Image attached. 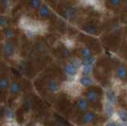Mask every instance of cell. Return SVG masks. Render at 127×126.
I'll return each instance as SVG.
<instances>
[{
	"label": "cell",
	"instance_id": "obj_5",
	"mask_svg": "<svg viewBox=\"0 0 127 126\" xmlns=\"http://www.w3.org/2000/svg\"><path fill=\"white\" fill-rule=\"evenodd\" d=\"M94 80L92 78H91L89 76H83L79 78V84L83 87H90V86L94 85Z\"/></svg>",
	"mask_w": 127,
	"mask_h": 126
},
{
	"label": "cell",
	"instance_id": "obj_25",
	"mask_svg": "<svg viewBox=\"0 0 127 126\" xmlns=\"http://www.w3.org/2000/svg\"><path fill=\"white\" fill-rule=\"evenodd\" d=\"M24 105L26 109H30L31 108V105H32V101L30 99H26L24 102Z\"/></svg>",
	"mask_w": 127,
	"mask_h": 126
},
{
	"label": "cell",
	"instance_id": "obj_11",
	"mask_svg": "<svg viewBox=\"0 0 127 126\" xmlns=\"http://www.w3.org/2000/svg\"><path fill=\"white\" fill-rule=\"evenodd\" d=\"M3 36L6 38V40H10V39H13L15 37V32L14 30L10 28V27L7 26L6 28L3 29Z\"/></svg>",
	"mask_w": 127,
	"mask_h": 126
},
{
	"label": "cell",
	"instance_id": "obj_3",
	"mask_svg": "<svg viewBox=\"0 0 127 126\" xmlns=\"http://www.w3.org/2000/svg\"><path fill=\"white\" fill-rule=\"evenodd\" d=\"M64 72L67 75V76L69 77H75L77 76V74L79 72V68H75V66H73L71 64H67L64 66Z\"/></svg>",
	"mask_w": 127,
	"mask_h": 126
},
{
	"label": "cell",
	"instance_id": "obj_1",
	"mask_svg": "<svg viewBox=\"0 0 127 126\" xmlns=\"http://www.w3.org/2000/svg\"><path fill=\"white\" fill-rule=\"evenodd\" d=\"M2 52L6 57H14L16 54V47L10 40H6L2 45Z\"/></svg>",
	"mask_w": 127,
	"mask_h": 126
},
{
	"label": "cell",
	"instance_id": "obj_17",
	"mask_svg": "<svg viewBox=\"0 0 127 126\" xmlns=\"http://www.w3.org/2000/svg\"><path fill=\"white\" fill-rule=\"evenodd\" d=\"M64 17L67 19V20H71L72 19L74 15H75V10L71 7H69V8H67L64 12Z\"/></svg>",
	"mask_w": 127,
	"mask_h": 126
},
{
	"label": "cell",
	"instance_id": "obj_20",
	"mask_svg": "<svg viewBox=\"0 0 127 126\" xmlns=\"http://www.w3.org/2000/svg\"><path fill=\"white\" fill-rule=\"evenodd\" d=\"M112 104L110 101H107L105 105V111L107 114H111L112 113Z\"/></svg>",
	"mask_w": 127,
	"mask_h": 126
},
{
	"label": "cell",
	"instance_id": "obj_2",
	"mask_svg": "<svg viewBox=\"0 0 127 126\" xmlns=\"http://www.w3.org/2000/svg\"><path fill=\"white\" fill-rule=\"evenodd\" d=\"M8 90H9L10 94H12V95H18L22 91V85L18 81H12L10 83Z\"/></svg>",
	"mask_w": 127,
	"mask_h": 126
},
{
	"label": "cell",
	"instance_id": "obj_23",
	"mask_svg": "<svg viewBox=\"0 0 127 126\" xmlns=\"http://www.w3.org/2000/svg\"><path fill=\"white\" fill-rule=\"evenodd\" d=\"M109 2L110 3L111 6H117L121 4V2H122V0H109Z\"/></svg>",
	"mask_w": 127,
	"mask_h": 126
},
{
	"label": "cell",
	"instance_id": "obj_12",
	"mask_svg": "<svg viewBox=\"0 0 127 126\" xmlns=\"http://www.w3.org/2000/svg\"><path fill=\"white\" fill-rule=\"evenodd\" d=\"M117 76L122 80H124L127 77V69L124 66H119L117 69Z\"/></svg>",
	"mask_w": 127,
	"mask_h": 126
},
{
	"label": "cell",
	"instance_id": "obj_7",
	"mask_svg": "<svg viewBox=\"0 0 127 126\" xmlns=\"http://www.w3.org/2000/svg\"><path fill=\"white\" fill-rule=\"evenodd\" d=\"M38 14L41 18L47 19L49 18L50 15V10L46 4H42L38 10Z\"/></svg>",
	"mask_w": 127,
	"mask_h": 126
},
{
	"label": "cell",
	"instance_id": "obj_6",
	"mask_svg": "<svg viewBox=\"0 0 127 126\" xmlns=\"http://www.w3.org/2000/svg\"><path fill=\"white\" fill-rule=\"evenodd\" d=\"M89 108V101L86 98H80L76 103V109L79 112H87Z\"/></svg>",
	"mask_w": 127,
	"mask_h": 126
},
{
	"label": "cell",
	"instance_id": "obj_13",
	"mask_svg": "<svg viewBox=\"0 0 127 126\" xmlns=\"http://www.w3.org/2000/svg\"><path fill=\"white\" fill-rule=\"evenodd\" d=\"M83 31L86 32L87 33H88V34L95 35V34H96L98 33V29L95 25L88 24V25H85L84 27H83Z\"/></svg>",
	"mask_w": 127,
	"mask_h": 126
},
{
	"label": "cell",
	"instance_id": "obj_19",
	"mask_svg": "<svg viewBox=\"0 0 127 126\" xmlns=\"http://www.w3.org/2000/svg\"><path fill=\"white\" fill-rule=\"evenodd\" d=\"M91 69H92V65H82L83 76H89Z\"/></svg>",
	"mask_w": 127,
	"mask_h": 126
},
{
	"label": "cell",
	"instance_id": "obj_9",
	"mask_svg": "<svg viewBox=\"0 0 127 126\" xmlns=\"http://www.w3.org/2000/svg\"><path fill=\"white\" fill-rule=\"evenodd\" d=\"M95 120V114L92 112H87L83 117V121L85 125L93 123Z\"/></svg>",
	"mask_w": 127,
	"mask_h": 126
},
{
	"label": "cell",
	"instance_id": "obj_8",
	"mask_svg": "<svg viewBox=\"0 0 127 126\" xmlns=\"http://www.w3.org/2000/svg\"><path fill=\"white\" fill-rule=\"evenodd\" d=\"M85 97H86V99L89 102H95L98 101L99 98V94L96 90H89L88 91H87Z\"/></svg>",
	"mask_w": 127,
	"mask_h": 126
},
{
	"label": "cell",
	"instance_id": "obj_4",
	"mask_svg": "<svg viewBox=\"0 0 127 126\" xmlns=\"http://www.w3.org/2000/svg\"><path fill=\"white\" fill-rule=\"evenodd\" d=\"M60 88H61V86L57 80L56 79H50L47 82V90H49V92L51 94H56L57 93Z\"/></svg>",
	"mask_w": 127,
	"mask_h": 126
},
{
	"label": "cell",
	"instance_id": "obj_21",
	"mask_svg": "<svg viewBox=\"0 0 127 126\" xmlns=\"http://www.w3.org/2000/svg\"><path fill=\"white\" fill-rule=\"evenodd\" d=\"M11 1L10 0H1V6L4 9H8L10 7Z\"/></svg>",
	"mask_w": 127,
	"mask_h": 126
},
{
	"label": "cell",
	"instance_id": "obj_18",
	"mask_svg": "<svg viewBox=\"0 0 127 126\" xmlns=\"http://www.w3.org/2000/svg\"><path fill=\"white\" fill-rule=\"evenodd\" d=\"M80 54L83 58H87V57L92 56V52H91V49L85 48V49H83L80 50Z\"/></svg>",
	"mask_w": 127,
	"mask_h": 126
},
{
	"label": "cell",
	"instance_id": "obj_14",
	"mask_svg": "<svg viewBox=\"0 0 127 126\" xmlns=\"http://www.w3.org/2000/svg\"><path fill=\"white\" fill-rule=\"evenodd\" d=\"M82 1L87 5L94 6L95 8L97 9V10L102 9V5H101L100 2H99L98 0H82Z\"/></svg>",
	"mask_w": 127,
	"mask_h": 126
},
{
	"label": "cell",
	"instance_id": "obj_15",
	"mask_svg": "<svg viewBox=\"0 0 127 126\" xmlns=\"http://www.w3.org/2000/svg\"><path fill=\"white\" fill-rule=\"evenodd\" d=\"M29 3L31 8L34 10H38L41 6L42 5L41 0H29Z\"/></svg>",
	"mask_w": 127,
	"mask_h": 126
},
{
	"label": "cell",
	"instance_id": "obj_24",
	"mask_svg": "<svg viewBox=\"0 0 127 126\" xmlns=\"http://www.w3.org/2000/svg\"><path fill=\"white\" fill-rule=\"evenodd\" d=\"M119 116H120L121 121L127 122V113L126 112L122 111L120 114H119Z\"/></svg>",
	"mask_w": 127,
	"mask_h": 126
},
{
	"label": "cell",
	"instance_id": "obj_22",
	"mask_svg": "<svg viewBox=\"0 0 127 126\" xmlns=\"http://www.w3.org/2000/svg\"><path fill=\"white\" fill-rule=\"evenodd\" d=\"M107 98H108V101H110L111 103H114V102L115 101L114 94L112 91H108L107 92Z\"/></svg>",
	"mask_w": 127,
	"mask_h": 126
},
{
	"label": "cell",
	"instance_id": "obj_26",
	"mask_svg": "<svg viewBox=\"0 0 127 126\" xmlns=\"http://www.w3.org/2000/svg\"><path fill=\"white\" fill-rule=\"evenodd\" d=\"M122 1H125V0H122Z\"/></svg>",
	"mask_w": 127,
	"mask_h": 126
},
{
	"label": "cell",
	"instance_id": "obj_16",
	"mask_svg": "<svg viewBox=\"0 0 127 126\" xmlns=\"http://www.w3.org/2000/svg\"><path fill=\"white\" fill-rule=\"evenodd\" d=\"M10 25V21L8 17L5 16V15H0V27L2 29L6 28V27L9 26Z\"/></svg>",
	"mask_w": 127,
	"mask_h": 126
},
{
	"label": "cell",
	"instance_id": "obj_10",
	"mask_svg": "<svg viewBox=\"0 0 127 126\" xmlns=\"http://www.w3.org/2000/svg\"><path fill=\"white\" fill-rule=\"evenodd\" d=\"M10 83V81L8 77H1L0 78V90H2V91L8 90Z\"/></svg>",
	"mask_w": 127,
	"mask_h": 126
}]
</instances>
